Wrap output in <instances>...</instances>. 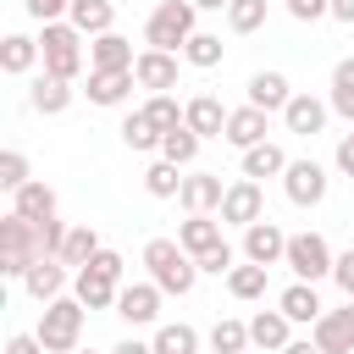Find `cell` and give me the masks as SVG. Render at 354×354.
I'll list each match as a JSON object with an SVG mask.
<instances>
[{
    "mask_svg": "<svg viewBox=\"0 0 354 354\" xmlns=\"http://www.w3.org/2000/svg\"><path fill=\"white\" fill-rule=\"evenodd\" d=\"M288 100H293V88H288L282 72H254V77H249V105H260L266 116H271V111H288Z\"/></svg>",
    "mask_w": 354,
    "mask_h": 354,
    "instance_id": "603a6c76",
    "label": "cell"
},
{
    "mask_svg": "<svg viewBox=\"0 0 354 354\" xmlns=\"http://www.w3.org/2000/svg\"><path fill=\"white\" fill-rule=\"evenodd\" d=\"M22 183H33V177H28V155H22V149H6V155H0V188L17 194Z\"/></svg>",
    "mask_w": 354,
    "mask_h": 354,
    "instance_id": "60d3db41",
    "label": "cell"
},
{
    "mask_svg": "<svg viewBox=\"0 0 354 354\" xmlns=\"http://www.w3.org/2000/svg\"><path fill=\"white\" fill-rule=\"evenodd\" d=\"M194 155H199V133L183 122V127H171L166 138H160V160H171V166H194Z\"/></svg>",
    "mask_w": 354,
    "mask_h": 354,
    "instance_id": "4dcf8cb0",
    "label": "cell"
},
{
    "mask_svg": "<svg viewBox=\"0 0 354 354\" xmlns=\"http://www.w3.org/2000/svg\"><path fill=\"white\" fill-rule=\"evenodd\" d=\"M277 310L293 321V326H315L321 321V293H315V282H293V288H282V299H277Z\"/></svg>",
    "mask_w": 354,
    "mask_h": 354,
    "instance_id": "d6986e66",
    "label": "cell"
},
{
    "mask_svg": "<svg viewBox=\"0 0 354 354\" xmlns=\"http://www.w3.org/2000/svg\"><path fill=\"white\" fill-rule=\"evenodd\" d=\"M133 77H138V88L166 94V88H177V55H171V50H138Z\"/></svg>",
    "mask_w": 354,
    "mask_h": 354,
    "instance_id": "7c38bea8",
    "label": "cell"
},
{
    "mask_svg": "<svg viewBox=\"0 0 354 354\" xmlns=\"http://www.w3.org/2000/svg\"><path fill=\"white\" fill-rule=\"evenodd\" d=\"M133 61H138V55H133V39H122L116 28L88 44V66H94V72H133Z\"/></svg>",
    "mask_w": 354,
    "mask_h": 354,
    "instance_id": "5bb4252c",
    "label": "cell"
},
{
    "mask_svg": "<svg viewBox=\"0 0 354 354\" xmlns=\"http://www.w3.org/2000/svg\"><path fill=\"white\" fill-rule=\"evenodd\" d=\"M282 266H293V277H299V282H321V277H332L337 254H332V243H326L321 232H293V238H288V260H282Z\"/></svg>",
    "mask_w": 354,
    "mask_h": 354,
    "instance_id": "8992f818",
    "label": "cell"
},
{
    "mask_svg": "<svg viewBox=\"0 0 354 354\" xmlns=\"http://www.w3.org/2000/svg\"><path fill=\"white\" fill-rule=\"evenodd\" d=\"M6 354H44V343H39V332H11Z\"/></svg>",
    "mask_w": 354,
    "mask_h": 354,
    "instance_id": "bcb514c9",
    "label": "cell"
},
{
    "mask_svg": "<svg viewBox=\"0 0 354 354\" xmlns=\"http://www.w3.org/2000/svg\"><path fill=\"white\" fill-rule=\"evenodd\" d=\"M111 354H155V343H138V337H122Z\"/></svg>",
    "mask_w": 354,
    "mask_h": 354,
    "instance_id": "c3c4849f",
    "label": "cell"
},
{
    "mask_svg": "<svg viewBox=\"0 0 354 354\" xmlns=\"http://www.w3.org/2000/svg\"><path fill=\"white\" fill-rule=\"evenodd\" d=\"M100 254V232L88 227V221H77V227H66V238H61V249H55V260H66V266H88Z\"/></svg>",
    "mask_w": 354,
    "mask_h": 354,
    "instance_id": "f1b7e54d",
    "label": "cell"
},
{
    "mask_svg": "<svg viewBox=\"0 0 354 354\" xmlns=\"http://www.w3.org/2000/svg\"><path fill=\"white\" fill-rule=\"evenodd\" d=\"M122 144L127 149H160V127L144 111H133V116H122Z\"/></svg>",
    "mask_w": 354,
    "mask_h": 354,
    "instance_id": "e575fe53",
    "label": "cell"
},
{
    "mask_svg": "<svg viewBox=\"0 0 354 354\" xmlns=\"http://www.w3.org/2000/svg\"><path fill=\"white\" fill-rule=\"evenodd\" d=\"M88 266H94V271H105V277H116V282H122V254H116V249H100V254H94V260H88Z\"/></svg>",
    "mask_w": 354,
    "mask_h": 354,
    "instance_id": "7dc6e473",
    "label": "cell"
},
{
    "mask_svg": "<svg viewBox=\"0 0 354 354\" xmlns=\"http://www.w3.org/2000/svg\"><path fill=\"white\" fill-rule=\"evenodd\" d=\"M282 354H326V348H321V343H315V337H293V343H288V348H282Z\"/></svg>",
    "mask_w": 354,
    "mask_h": 354,
    "instance_id": "681fc988",
    "label": "cell"
},
{
    "mask_svg": "<svg viewBox=\"0 0 354 354\" xmlns=\"http://www.w3.org/2000/svg\"><path fill=\"white\" fill-rule=\"evenodd\" d=\"M332 111L354 122V55L332 66Z\"/></svg>",
    "mask_w": 354,
    "mask_h": 354,
    "instance_id": "d590c367",
    "label": "cell"
},
{
    "mask_svg": "<svg viewBox=\"0 0 354 354\" xmlns=\"http://www.w3.org/2000/svg\"><path fill=\"white\" fill-rule=\"evenodd\" d=\"M326 116H332V105H326V100H315V94H293V100H288V111H282L288 133H299V138H315V133L326 127Z\"/></svg>",
    "mask_w": 354,
    "mask_h": 354,
    "instance_id": "2e32d148",
    "label": "cell"
},
{
    "mask_svg": "<svg viewBox=\"0 0 354 354\" xmlns=\"http://www.w3.org/2000/svg\"><path fill=\"white\" fill-rule=\"evenodd\" d=\"M144 116L160 127V138L171 133V127H183V105L171 100V94H149V105H144Z\"/></svg>",
    "mask_w": 354,
    "mask_h": 354,
    "instance_id": "74e56055",
    "label": "cell"
},
{
    "mask_svg": "<svg viewBox=\"0 0 354 354\" xmlns=\"http://www.w3.org/2000/svg\"><path fill=\"white\" fill-rule=\"evenodd\" d=\"M39 50H44V72L50 77H77L83 72V33L72 28V22H44V33H39Z\"/></svg>",
    "mask_w": 354,
    "mask_h": 354,
    "instance_id": "5b68a950",
    "label": "cell"
},
{
    "mask_svg": "<svg viewBox=\"0 0 354 354\" xmlns=\"http://www.w3.org/2000/svg\"><path fill=\"white\" fill-rule=\"evenodd\" d=\"M183 210L188 216H210V210H221V199H227V183L216 177V171H194V177H183Z\"/></svg>",
    "mask_w": 354,
    "mask_h": 354,
    "instance_id": "4fadbf2b",
    "label": "cell"
},
{
    "mask_svg": "<svg viewBox=\"0 0 354 354\" xmlns=\"http://www.w3.org/2000/svg\"><path fill=\"white\" fill-rule=\"evenodd\" d=\"M249 343H260V348L282 354V348L293 343V321H288L282 310H260V315L249 321Z\"/></svg>",
    "mask_w": 354,
    "mask_h": 354,
    "instance_id": "44dd1931",
    "label": "cell"
},
{
    "mask_svg": "<svg viewBox=\"0 0 354 354\" xmlns=\"http://www.w3.org/2000/svg\"><path fill=\"white\" fill-rule=\"evenodd\" d=\"M243 260H254V266H277V260H288V232H282L271 216H260L254 227H243Z\"/></svg>",
    "mask_w": 354,
    "mask_h": 354,
    "instance_id": "ba28073f",
    "label": "cell"
},
{
    "mask_svg": "<svg viewBox=\"0 0 354 354\" xmlns=\"http://www.w3.org/2000/svg\"><path fill=\"white\" fill-rule=\"evenodd\" d=\"M348 138H354V133H348Z\"/></svg>",
    "mask_w": 354,
    "mask_h": 354,
    "instance_id": "db71d44e",
    "label": "cell"
},
{
    "mask_svg": "<svg viewBox=\"0 0 354 354\" xmlns=\"http://www.w3.org/2000/svg\"><path fill=\"white\" fill-rule=\"evenodd\" d=\"M144 266H149V282H160V293H194L199 282V260L177 243V238H149L144 243Z\"/></svg>",
    "mask_w": 354,
    "mask_h": 354,
    "instance_id": "6da1fadb",
    "label": "cell"
},
{
    "mask_svg": "<svg viewBox=\"0 0 354 354\" xmlns=\"http://www.w3.org/2000/svg\"><path fill=\"white\" fill-rule=\"evenodd\" d=\"M11 210L28 216L33 227H39V221H55V188H44V183H22V188L11 194Z\"/></svg>",
    "mask_w": 354,
    "mask_h": 354,
    "instance_id": "484cf974",
    "label": "cell"
},
{
    "mask_svg": "<svg viewBox=\"0 0 354 354\" xmlns=\"http://www.w3.org/2000/svg\"><path fill=\"white\" fill-rule=\"evenodd\" d=\"M210 348H216V354H243V348H249V321L221 315V321L210 326Z\"/></svg>",
    "mask_w": 354,
    "mask_h": 354,
    "instance_id": "d6a6232c",
    "label": "cell"
},
{
    "mask_svg": "<svg viewBox=\"0 0 354 354\" xmlns=\"http://www.w3.org/2000/svg\"><path fill=\"white\" fill-rule=\"evenodd\" d=\"M288 17H293V22H315V17H332V0H288Z\"/></svg>",
    "mask_w": 354,
    "mask_h": 354,
    "instance_id": "7bdbcfd3",
    "label": "cell"
},
{
    "mask_svg": "<svg viewBox=\"0 0 354 354\" xmlns=\"http://www.w3.org/2000/svg\"><path fill=\"white\" fill-rule=\"evenodd\" d=\"M155 354H199V332L188 321H171L155 332Z\"/></svg>",
    "mask_w": 354,
    "mask_h": 354,
    "instance_id": "836d02e7",
    "label": "cell"
},
{
    "mask_svg": "<svg viewBox=\"0 0 354 354\" xmlns=\"http://www.w3.org/2000/svg\"><path fill=\"white\" fill-rule=\"evenodd\" d=\"M72 293H77L88 310H111V304H116V293H122V282H116V277H105V271H94V266H77Z\"/></svg>",
    "mask_w": 354,
    "mask_h": 354,
    "instance_id": "ac0fdd59",
    "label": "cell"
},
{
    "mask_svg": "<svg viewBox=\"0 0 354 354\" xmlns=\"http://www.w3.org/2000/svg\"><path fill=\"white\" fill-rule=\"evenodd\" d=\"M310 337L326 348V354H354V299L343 310H321V321L310 326Z\"/></svg>",
    "mask_w": 354,
    "mask_h": 354,
    "instance_id": "9c48e42d",
    "label": "cell"
},
{
    "mask_svg": "<svg viewBox=\"0 0 354 354\" xmlns=\"http://www.w3.org/2000/svg\"><path fill=\"white\" fill-rule=\"evenodd\" d=\"M282 171H288V155H282V144H271V138H266V144L243 149V177H254V183H260V177H282Z\"/></svg>",
    "mask_w": 354,
    "mask_h": 354,
    "instance_id": "f546056e",
    "label": "cell"
},
{
    "mask_svg": "<svg viewBox=\"0 0 354 354\" xmlns=\"http://www.w3.org/2000/svg\"><path fill=\"white\" fill-rule=\"evenodd\" d=\"M133 83H138L133 72H94L88 66V88L83 94H88V105H122L133 94Z\"/></svg>",
    "mask_w": 354,
    "mask_h": 354,
    "instance_id": "7402d4cb",
    "label": "cell"
},
{
    "mask_svg": "<svg viewBox=\"0 0 354 354\" xmlns=\"http://www.w3.org/2000/svg\"><path fill=\"white\" fill-rule=\"evenodd\" d=\"M22 288H28L39 304L61 299V288H66V260H55V254H39V260L28 266V277H22Z\"/></svg>",
    "mask_w": 354,
    "mask_h": 354,
    "instance_id": "e0dca14e",
    "label": "cell"
},
{
    "mask_svg": "<svg viewBox=\"0 0 354 354\" xmlns=\"http://www.w3.org/2000/svg\"><path fill=\"white\" fill-rule=\"evenodd\" d=\"M83 310H88V304H83L77 293H72V299L61 293V299H50V304L39 310V326H33V332H39L44 354H72V348H77V337H83Z\"/></svg>",
    "mask_w": 354,
    "mask_h": 354,
    "instance_id": "7a4b0ae2",
    "label": "cell"
},
{
    "mask_svg": "<svg viewBox=\"0 0 354 354\" xmlns=\"http://www.w3.org/2000/svg\"><path fill=\"white\" fill-rule=\"evenodd\" d=\"M227 116H232V111H221L216 94H194V100L183 105V122H188L199 138H227Z\"/></svg>",
    "mask_w": 354,
    "mask_h": 354,
    "instance_id": "9a60e30c",
    "label": "cell"
},
{
    "mask_svg": "<svg viewBox=\"0 0 354 354\" xmlns=\"http://www.w3.org/2000/svg\"><path fill=\"white\" fill-rule=\"evenodd\" d=\"M199 271H210V277H227V271H232V243H216L210 254H199Z\"/></svg>",
    "mask_w": 354,
    "mask_h": 354,
    "instance_id": "b9f144b4",
    "label": "cell"
},
{
    "mask_svg": "<svg viewBox=\"0 0 354 354\" xmlns=\"http://www.w3.org/2000/svg\"><path fill=\"white\" fill-rule=\"evenodd\" d=\"M72 354H94V348H72Z\"/></svg>",
    "mask_w": 354,
    "mask_h": 354,
    "instance_id": "f5cc1de1",
    "label": "cell"
},
{
    "mask_svg": "<svg viewBox=\"0 0 354 354\" xmlns=\"http://www.w3.org/2000/svg\"><path fill=\"white\" fill-rule=\"evenodd\" d=\"M28 105L39 111V116H61L66 105H72V83L66 77H33V88H28Z\"/></svg>",
    "mask_w": 354,
    "mask_h": 354,
    "instance_id": "cb8c5ba5",
    "label": "cell"
},
{
    "mask_svg": "<svg viewBox=\"0 0 354 354\" xmlns=\"http://www.w3.org/2000/svg\"><path fill=\"white\" fill-rule=\"evenodd\" d=\"M194 17H199L194 0H160V6L149 11V22H144V44H149V50H171V55H183V44L199 33Z\"/></svg>",
    "mask_w": 354,
    "mask_h": 354,
    "instance_id": "3957f363",
    "label": "cell"
},
{
    "mask_svg": "<svg viewBox=\"0 0 354 354\" xmlns=\"http://www.w3.org/2000/svg\"><path fill=\"white\" fill-rule=\"evenodd\" d=\"M266 271H271V266H254V260L232 266V271H227V293H232V299H260V293H266Z\"/></svg>",
    "mask_w": 354,
    "mask_h": 354,
    "instance_id": "1f68e13d",
    "label": "cell"
},
{
    "mask_svg": "<svg viewBox=\"0 0 354 354\" xmlns=\"http://www.w3.org/2000/svg\"><path fill=\"white\" fill-rule=\"evenodd\" d=\"M66 22H72L83 39H100V33H111V22H116V0H72Z\"/></svg>",
    "mask_w": 354,
    "mask_h": 354,
    "instance_id": "ffe728a7",
    "label": "cell"
},
{
    "mask_svg": "<svg viewBox=\"0 0 354 354\" xmlns=\"http://www.w3.org/2000/svg\"><path fill=\"white\" fill-rule=\"evenodd\" d=\"M39 55H44V50H39V39H28V33H6V39H0V72H11V77L33 72Z\"/></svg>",
    "mask_w": 354,
    "mask_h": 354,
    "instance_id": "4316f807",
    "label": "cell"
},
{
    "mask_svg": "<svg viewBox=\"0 0 354 354\" xmlns=\"http://www.w3.org/2000/svg\"><path fill=\"white\" fill-rule=\"evenodd\" d=\"M332 282L343 288V299H354V249H348V254H337V266H332Z\"/></svg>",
    "mask_w": 354,
    "mask_h": 354,
    "instance_id": "f6af8a7d",
    "label": "cell"
},
{
    "mask_svg": "<svg viewBox=\"0 0 354 354\" xmlns=\"http://www.w3.org/2000/svg\"><path fill=\"white\" fill-rule=\"evenodd\" d=\"M260 22H266V0H232L227 6V28L232 33H254Z\"/></svg>",
    "mask_w": 354,
    "mask_h": 354,
    "instance_id": "ab89813d",
    "label": "cell"
},
{
    "mask_svg": "<svg viewBox=\"0 0 354 354\" xmlns=\"http://www.w3.org/2000/svg\"><path fill=\"white\" fill-rule=\"evenodd\" d=\"M33 22H61V11H72V0H22Z\"/></svg>",
    "mask_w": 354,
    "mask_h": 354,
    "instance_id": "ee69618b",
    "label": "cell"
},
{
    "mask_svg": "<svg viewBox=\"0 0 354 354\" xmlns=\"http://www.w3.org/2000/svg\"><path fill=\"white\" fill-rule=\"evenodd\" d=\"M183 61L188 66H221V33H194L183 44Z\"/></svg>",
    "mask_w": 354,
    "mask_h": 354,
    "instance_id": "8d00e7d4",
    "label": "cell"
},
{
    "mask_svg": "<svg viewBox=\"0 0 354 354\" xmlns=\"http://www.w3.org/2000/svg\"><path fill=\"white\" fill-rule=\"evenodd\" d=\"M282 188H288L293 205H321V199H326V166H315V160H288Z\"/></svg>",
    "mask_w": 354,
    "mask_h": 354,
    "instance_id": "30bf717a",
    "label": "cell"
},
{
    "mask_svg": "<svg viewBox=\"0 0 354 354\" xmlns=\"http://www.w3.org/2000/svg\"><path fill=\"white\" fill-rule=\"evenodd\" d=\"M332 17L337 22H354V0H332Z\"/></svg>",
    "mask_w": 354,
    "mask_h": 354,
    "instance_id": "f907efd6",
    "label": "cell"
},
{
    "mask_svg": "<svg viewBox=\"0 0 354 354\" xmlns=\"http://www.w3.org/2000/svg\"><path fill=\"white\" fill-rule=\"evenodd\" d=\"M116 315H122L127 326H149V321L160 315V282H127V288L116 293Z\"/></svg>",
    "mask_w": 354,
    "mask_h": 354,
    "instance_id": "8fae6325",
    "label": "cell"
},
{
    "mask_svg": "<svg viewBox=\"0 0 354 354\" xmlns=\"http://www.w3.org/2000/svg\"><path fill=\"white\" fill-rule=\"evenodd\" d=\"M39 254H44V238H39V227H33L28 216H17V210H11V216L0 221V271L22 282V277H28V266H33Z\"/></svg>",
    "mask_w": 354,
    "mask_h": 354,
    "instance_id": "277c9868",
    "label": "cell"
},
{
    "mask_svg": "<svg viewBox=\"0 0 354 354\" xmlns=\"http://www.w3.org/2000/svg\"><path fill=\"white\" fill-rule=\"evenodd\" d=\"M144 188H149L155 199H171V194H183V177H177L171 160H155V166L144 171Z\"/></svg>",
    "mask_w": 354,
    "mask_h": 354,
    "instance_id": "f35d334b",
    "label": "cell"
},
{
    "mask_svg": "<svg viewBox=\"0 0 354 354\" xmlns=\"http://www.w3.org/2000/svg\"><path fill=\"white\" fill-rule=\"evenodd\" d=\"M177 243L199 260V254H210V249H216V243H227V238H221V221H210V216H188V221L177 227Z\"/></svg>",
    "mask_w": 354,
    "mask_h": 354,
    "instance_id": "83f0119b",
    "label": "cell"
},
{
    "mask_svg": "<svg viewBox=\"0 0 354 354\" xmlns=\"http://www.w3.org/2000/svg\"><path fill=\"white\" fill-rule=\"evenodd\" d=\"M260 216H266V188H260L254 177H238V183H227L221 221H227V227H254Z\"/></svg>",
    "mask_w": 354,
    "mask_h": 354,
    "instance_id": "52a82bcc",
    "label": "cell"
},
{
    "mask_svg": "<svg viewBox=\"0 0 354 354\" xmlns=\"http://www.w3.org/2000/svg\"><path fill=\"white\" fill-rule=\"evenodd\" d=\"M227 144H238V149L266 144V111H260V105H238V111L227 116Z\"/></svg>",
    "mask_w": 354,
    "mask_h": 354,
    "instance_id": "d4e9b609",
    "label": "cell"
},
{
    "mask_svg": "<svg viewBox=\"0 0 354 354\" xmlns=\"http://www.w3.org/2000/svg\"><path fill=\"white\" fill-rule=\"evenodd\" d=\"M194 6H199V11H227L232 0H194Z\"/></svg>",
    "mask_w": 354,
    "mask_h": 354,
    "instance_id": "816d5d0a",
    "label": "cell"
}]
</instances>
